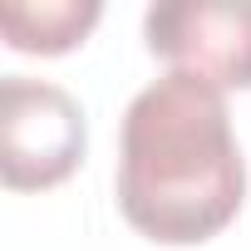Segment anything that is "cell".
<instances>
[{
    "mask_svg": "<svg viewBox=\"0 0 251 251\" xmlns=\"http://www.w3.org/2000/svg\"><path fill=\"white\" fill-rule=\"evenodd\" d=\"M118 212L158 246L212 241L246 197V163L231 133L226 94L163 74L133 94L118 138Z\"/></svg>",
    "mask_w": 251,
    "mask_h": 251,
    "instance_id": "6da1fadb",
    "label": "cell"
},
{
    "mask_svg": "<svg viewBox=\"0 0 251 251\" xmlns=\"http://www.w3.org/2000/svg\"><path fill=\"white\" fill-rule=\"evenodd\" d=\"M84 108L50 79L5 74L0 84V177L10 192L64 182L84 163Z\"/></svg>",
    "mask_w": 251,
    "mask_h": 251,
    "instance_id": "7a4b0ae2",
    "label": "cell"
},
{
    "mask_svg": "<svg viewBox=\"0 0 251 251\" xmlns=\"http://www.w3.org/2000/svg\"><path fill=\"white\" fill-rule=\"evenodd\" d=\"M148 50L212 89H251V0H163L143 15Z\"/></svg>",
    "mask_w": 251,
    "mask_h": 251,
    "instance_id": "3957f363",
    "label": "cell"
},
{
    "mask_svg": "<svg viewBox=\"0 0 251 251\" xmlns=\"http://www.w3.org/2000/svg\"><path fill=\"white\" fill-rule=\"evenodd\" d=\"M99 0H5L0 30L20 54H64L99 25Z\"/></svg>",
    "mask_w": 251,
    "mask_h": 251,
    "instance_id": "277c9868",
    "label": "cell"
}]
</instances>
